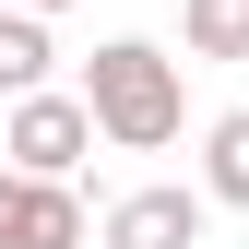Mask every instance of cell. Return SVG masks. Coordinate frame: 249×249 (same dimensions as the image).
Instances as JSON below:
<instances>
[{"instance_id": "7a4b0ae2", "label": "cell", "mask_w": 249, "mask_h": 249, "mask_svg": "<svg viewBox=\"0 0 249 249\" xmlns=\"http://www.w3.org/2000/svg\"><path fill=\"white\" fill-rule=\"evenodd\" d=\"M0 154H12L24 178H71L83 154H95V107L36 83V95H12V131H0Z\"/></svg>"}, {"instance_id": "6da1fadb", "label": "cell", "mask_w": 249, "mask_h": 249, "mask_svg": "<svg viewBox=\"0 0 249 249\" xmlns=\"http://www.w3.org/2000/svg\"><path fill=\"white\" fill-rule=\"evenodd\" d=\"M83 107H95V131L119 142V154H166L178 142V59L154 48V36H107L95 59H83Z\"/></svg>"}, {"instance_id": "3957f363", "label": "cell", "mask_w": 249, "mask_h": 249, "mask_svg": "<svg viewBox=\"0 0 249 249\" xmlns=\"http://www.w3.org/2000/svg\"><path fill=\"white\" fill-rule=\"evenodd\" d=\"M0 249H83V202L59 190V178L0 166Z\"/></svg>"}, {"instance_id": "277c9868", "label": "cell", "mask_w": 249, "mask_h": 249, "mask_svg": "<svg viewBox=\"0 0 249 249\" xmlns=\"http://www.w3.org/2000/svg\"><path fill=\"white\" fill-rule=\"evenodd\" d=\"M202 213L213 190H131L107 202V249H202Z\"/></svg>"}, {"instance_id": "ba28073f", "label": "cell", "mask_w": 249, "mask_h": 249, "mask_svg": "<svg viewBox=\"0 0 249 249\" xmlns=\"http://www.w3.org/2000/svg\"><path fill=\"white\" fill-rule=\"evenodd\" d=\"M24 12H71V0H24Z\"/></svg>"}, {"instance_id": "52a82bcc", "label": "cell", "mask_w": 249, "mask_h": 249, "mask_svg": "<svg viewBox=\"0 0 249 249\" xmlns=\"http://www.w3.org/2000/svg\"><path fill=\"white\" fill-rule=\"evenodd\" d=\"M190 59H249V0H190Z\"/></svg>"}, {"instance_id": "5b68a950", "label": "cell", "mask_w": 249, "mask_h": 249, "mask_svg": "<svg viewBox=\"0 0 249 249\" xmlns=\"http://www.w3.org/2000/svg\"><path fill=\"white\" fill-rule=\"evenodd\" d=\"M48 12H24V0H0V95H36L48 83Z\"/></svg>"}, {"instance_id": "8992f818", "label": "cell", "mask_w": 249, "mask_h": 249, "mask_svg": "<svg viewBox=\"0 0 249 249\" xmlns=\"http://www.w3.org/2000/svg\"><path fill=\"white\" fill-rule=\"evenodd\" d=\"M202 190L226 202V213H249V107H226L202 131Z\"/></svg>"}]
</instances>
